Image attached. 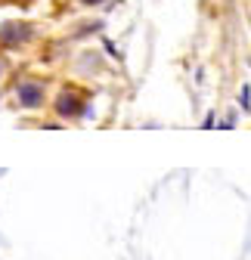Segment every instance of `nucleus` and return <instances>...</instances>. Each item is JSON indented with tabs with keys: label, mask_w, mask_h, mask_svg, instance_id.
<instances>
[{
	"label": "nucleus",
	"mask_w": 251,
	"mask_h": 260,
	"mask_svg": "<svg viewBox=\"0 0 251 260\" xmlns=\"http://www.w3.org/2000/svg\"><path fill=\"white\" fill-rule=\"evenodd\" d=\"M16 100H19V106H25V109L44 106V84H41V81H19Z\"/></svg>",
	"instance_id": "f257e3e1"
},
{
	"label": "nucleus",
	"mask_w": 251,
	"mask_h": 260,
	"mask_svg": "<svg viewBox=\"0 0 251 260\" xmlns=\"http://www.w3.org/2000/svg\"><path fill=\"white\" fill-rule=\"evenodd\" d=\"M87 112V103L81 100V96L75 90H66V93H59V100H56V115L62 118H78Z\"/></svg>",
	"instance_id": "f03ea898"
},
{
	"label": "nucleus",
	"mask_w": 251,
	"mask_h": 260,
	"mask_svg": "<svg viewBox=\"0 0 251 260\" xmlns=\"http://www.w3.org/2000/svg\"><path fill=\"white\" fill-rule=\"evenodd\" d=\"M31 38V28L25 22H7L4 28H0V44H7V47H19Z\"/></svg>",
	"instance_id": "7ed1b4c3"
},
{
	"label": "nucleus",
	"mask_w": 251,
	"mask_h": 260,
	"mask_svg": "<svg viewBox=\"0 0 251 260\" xmlns=\"http://www.w3.org/2000/svg\"><path fill=\"white\" fill-rule=\"evenodd\" d=\"M248 103H251V90H248V87H245V90H242V106H245V109H251V106H248Z\"/></svg>",
	"instance_id": "20e7f679"
},
{
	"label": "nucleus",
	"mask_w": 251,
	"mask_h": 260,
	"mask_svg": "<svg viewBox=\"0 0 251 260\" xmlns=\"http://www.w3.org/2000/svg\"><path fill=\"white\" fill-rule=\"evenodd\" d=\"M81 4H87V7H93V4H103V0H81Z\"/></svg>",
	"instance_id": "39448f33"
},
{
	"label": "nucleus",
	"mask_w": 251,
	"mask_h": 260,
	"mask_svg": "<svg viewBox=\"0 0 251 260\" xmlns=\"http://www.w3.org/2000/svg\"><path fill=\"white\" fill-rule=\"evenodd\" d=\"M0 72H4V65H0Z\"/></svg>",
	"instance_id": "423d86ee"
}]
</instances>
